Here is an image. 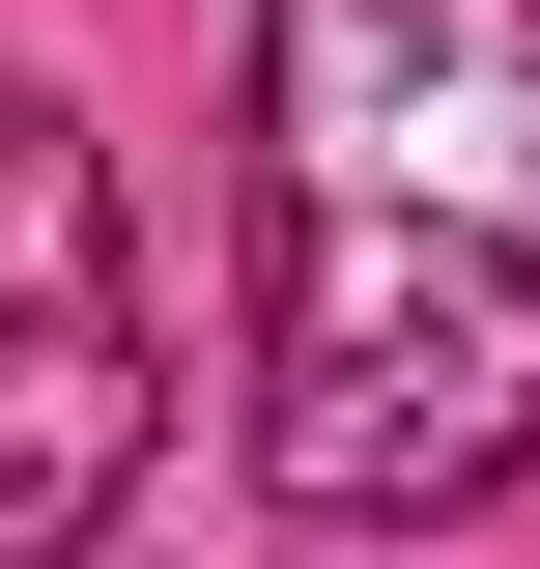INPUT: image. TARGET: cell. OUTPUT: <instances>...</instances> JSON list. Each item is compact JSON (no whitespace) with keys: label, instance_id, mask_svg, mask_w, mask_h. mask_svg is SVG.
I'll list each match as a JSON object with an SVG mask.
<instances>
[{"label":"cell","instance_id":"7a4b0ae2","mask_svg":"<svg viewBox=\"0 0 540 569\" xmlns=\"http://www.w3.org/2000/svg\"><path fill=\"white\" fill-rule=\"evenodd\" d=\"M142 427H171V370H142L114 142H86L58 86H0V569H86V541H114Z\"/></svg>","mask_w":540,"mask_h":569},{"label":"cell","instance_id":"6da1fadb","mask_svg":"<svg viewBox=\"0 0 540 569\" xmlns=\"http://www.w3.org/2000/svg\"><path fill=\"white\" fill-rule=\"evenodd\" d=\"M257 485L313 541L540 485V0H257Z\"/></svg>","mask_w":540,"mask_h":569}]
</instances>
